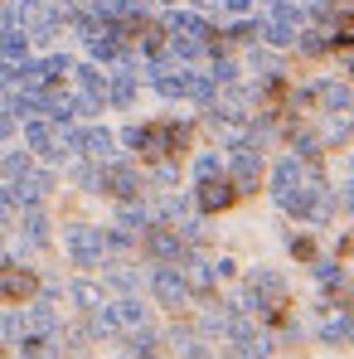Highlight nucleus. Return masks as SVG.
I'll list each match as a JSON object with an SVG mask.
<instances>
[{"mask_svg":"<svg viewBox=\"0 0 354 359\" xmlns=\"http://www.w3.org/2000/svg\"><path fill=\"white\" fill-rule=\"evenodd\" d=\"M189 146V126H179V121H165V126H141V156H151V161H161V156H175Z\"/></svg>","mask_w":354,"mask_h":359,"instance_id":"obj_1","label":"nucleus"},{"mask_svg":"<svg viewBox=\"0 0 354 359\" xmlns=\"http://www.w3.org/2000/svg\"><path fill=\"white\" fill-rule=\"evenodd\" d=\"M282 277H272V272H252V282H247V311H267V316H277L282 311Z\"/></svg>","mask_w":354,"mask_h":359,"instance_id":"obj_2","label":"nucleus"},{"mask_svg":"<svg viewBox=\"0 0 354 359\" xmlns=\"http://www.w3.org/2000/svg\"><path fill=\"white\" fill-rule=\"evenodd\" d=\"M102 248H107V238L97 229H88V224H73L68 229V252H73L78 267H97L102 262Z\"/></svg>","mask_w":354,"mask_h":359,"instance_id":"obj_3","label":"nucleus"},{"mask_svg":"<svg viewBox=\"0 0 354 359\" xmlns=\"http://www.w3.org/2000/svg\"><path fill=\"white\" fill-rule=\"evenodd\" d=\"M229 161H233V184H238V194L257 189V180H262V161H257V151H252L247 141H233V146H229Z\"/></svg>","mask_w":354,"mask_h":359,"instance_id":"obj_4","label":"nucleus"},{"mask_svg":"<svg viewBox=\"0 0 354 359\" xmlns=\"http://www.w3.org/2000/svg\"><path fill=\"white\" fill-rule=\"evenodd\" d=\"M151 292L165 301V306H179V301L189 297V277H184V267H170V262L156 267V272H151Z\"/></svg>","mask_w":354,"mask_h":359,"instance_id":"obj_5","label":"nucleus"},{"mask_svg":"<svg viewBox=\"0 0 354 359\" xmlns=\"http://www.w3.org/2000/svg\"><path fill=\"white\" fill-rule=\"evenodd\" d=\"M296 25H301V15H296L292 5H272V20H262V25H257V34H262V39H272V44H292V39H296Z\"/></svg>","mask_w":354,"mask_h":359,"instance_id":"obj_6","label":"nucleus"},{"mask_svg":"<svg viewBox=\"0 0 354 359\" xmlns=\"http://www.w3.org/2000/svg\"><path fill=\"white\" fill-rule=\"evenodd\" d=\"M34 297V272L25 267H0V306H20Z\"/></svg>","mask_w":354,"mask_h":359,"instance_id":"obj_7","label":"nucleus"},{"mask_svg":"<svg viewBox=\"0 0 354 359\" xmlns=\"http://www.w3.org/2000/svg\"><path fill=\"white\" fill-rule=\"evenodd\" d=\"M194 199H199V209H204V214H219V209H229V204H233L238 199V184L233 180H199V194H194Z\"/></svg>","mask_w":354,"mask_h":359,"instance_id":"obj_8","label":"nucleus"},{"mask_svg":"<svg viewBox=\"0 0 354 359\" xmlns=\"http://www.w3.org/2000/svg\"><path fill=\"white\" fill-rule=\"evenodd\" d=\"M306 180H311V170H306L301 161H282V165L272 170V194H277V204H287Z\"/></svg>","mask_w":354,"mask_h":359,"instance_id":"obj_9","label":"nucleus"},{"mask_svg":"<svg viewBox=\"0 0 354 359\" xmlns=\"http://www.w3.org/2000/svg\"><path fill=\"white\" fill-rule=\"evenodd\" d=\"M25 141H29V146H34L39 156H68V146H63V131H54V126H44V121H29Z\"/></svg>","mask_w":354,"mask_h":359,"instance_id":"obj_10","label":"nucleus"},{"mask_svg":"<svg viewBox=\"0 0 354 359\" xmlns=\"http://www.w3.org/2000/svg\"><path fill=\"white\" fill-rule=\"evenodd\" d=\"M170 29H175V39H189V44H209V34H214L199 15H184V10L170 15Z\"/></svg>","mask_w":354,"mask_h":359,"instance_id":"obj_11","label":"nucleus"},{"mask_svg":"<svg viewBox=\"0 0 354 359\" xmlns=\"http://www.w3.org/2000/svg\"><path fill=\"white\" fill-rule=\"evenodd\" d=\"M78 151H83V156H97V161H112V131H107V126L78 131Z\"/></svg>","mask_w":354,"mask_h":359,"instance_id":"obj_12","label":"nucleus"},{"mask_svg":"<svg viewBox=\"0 0 354 359\" xmlns=\"http://www.w3.org/2000/svg\"><path fill=\"white\" fill-rule=\"evenodd\" d=\"M102 189H112L117 199H131V194L141 189V180H136V170H126V165H112V170L102 175Z\"/></svg>","mask_w":354,"mask_h":359,"instance_id":"obj_13","label":"nucleus"},{"mask_svg":"<svg viewBox=\"0 0 354 359\" xmlns=\"http://www.w3.org/2000/svg\"><path fill=\"white\" fill-rule=\"evenodd\" d=\"M131 97H136V83H131V73H126V68H117V73L107 78V102H112V107H126Z\"/></svg>","mask_w":354,"mask_h":359,"instance_id":"obj_14","label":"nucleus"},{"mask_svg":"<svg viewBox=\"0 0 354 359\" xmlns=\"http://www.w3.org/2000/svg\"><path fill=\"white\" fill-rule=\"evenodd\" d=\"M320 340H325V345H345V340H350V345H354V316H335V320H325V325H320Z\"/></svg>","mask_w":354,"mask_h":359,"instance_id":"obj_15","label":"nucleus"},{"mask_svg":"<svg viewBox=\"0 0 354 359\" xmlns=\"http://www.w3.org/2000/svg\"><path fill=\"white\" fill-rule=\"evenodd\" d=\"M44 189H49V175H25V180H15V184H10V199H20V204L29 199V204H34Z\"/></svg>","mask_w":354,"mask_h":359,"instance_id":"obj_16","label":"nucleus"},{"mask_svg":"<svg viewBox=\"0 0 354 359\" xmlns=\"http://www.w3.org/2000/svg\"><path fill=\"white\" fill-rule=\"evenodd\" d=\"M78 73V83H83V97H93V102H107V78L97 73V68H73Z\"/></svg>","mask_w":354,"mask_h":359,"instance_id":"obj_17","label":"nucleus"},{"mask_svg":"<svg viewBox=\"0 0 354 359\" xmlns=\"http://www.w3.org/2000/svg\"><path fill=\"white\" fill-rule=\"evenodd\" d=\"M272 350L262 335H243V340H233V350H229V359H262Z\"/></svg>","mask_w":354,"mask_h":359,"instance_id":"obj_18","label":"nucleus"},{"mask_svg":"<svg viewBox=\"0 0 354 359\" xmlns=\"http://www.w3.org/2000/svg\"><path fill=\"white\" fill-rule=\"evenodd\" d=\"M315 97H320L330 112H340V107H350V102H354V93H350V88H340V83H325V88H315Z\"/></svg>","mask_w":354,"mask_h":359,"instance_id":"obj_19","label":"nucleus"},{"mask_svg":"<svg viewBox=\"0 0 354 359\" xmlns=\"http://www.w3.org/2000/svg\"><path fill=\"white\" fill-rule=\"evenodd\" d=\"M146 248H151L156 257H179V238H175V233H165V229H151Z\"/></svg>","mask_w":354,"mask_h":359,"instance_id":"obj_20","label":"nucleus"},{"mask_svg":"<svg viewBox=\"0 0 354 359\" xmlns=\"http://www.w3.org/2000/svg\"><path fill=\"white\" fill-rule=\"evenodd\" d=\"M25 330H29V335L54 330V311H49V306H29V311H25Z\"/></svg>","mask_w":354,"mask_h":359,"instance_id":"obj_21","label":"nucleus"},{"mask_svg":"<svg viewBox=\"0 0 354 359\" xmlns=\"http://www.w3.org/2000/svg\"><path fill=\"white\" fill-rule=\"evenodd\" d=\"M93 44V59H117L121 54V39H117V29H102L97 39H88Z\"/></svg>","mask_w":354,"mask_h":359,"instance_id":"obj_22","label":"nucleus"},{"mask_svg":"<svg viewBox=\"0 0 354 359\" xmlns=\"http://www.w3.org/2000/svg\"><path fill=\"white\" fill-rule=\"evenodd\" d=\"M112 316H117V325H141V320H146L141 301H117V306H112Z\"/></svg>","mask_w":354,"mask_h":359,"instance_id":"obj_23","label":"nucleus"},{"mask_svg":"<svg viewBox=\"0 0 354 359\" xmlns=\"http://www.w3.org/2000/svg\"><path fill=\"white\" fill-rule=\"evenodd\" d=\"M0 54L10 63H20L25 59V34H15V29H5V39H0Z\"/></svg>","mask_w":354,"mask_h":359,"instance_id":"obj_24","label":"nucleus"},{"mask_svg":"<svg viewBox=\"0 0 354 359\" xmlns=\"http://www.w3.org/2000/svg\"><path fill=\"white\" fill-rule=\"evenodd\" d=\"M335 44H354V15H340L335 20V34H330Z\"/></svg>","mask_w":354,"mask_h":359,"instance_id":"obj_25","label":"nucleus"},{"mask_svg":"<svg viewBox=\"0 0 354 359\" xmlns=\"http://www.w3.org/2000/svg\"><path fill=\"white\" fill-rule=\"evenodd\" d=\"M0 335H5V340H20V335H29V330H25V316H5V320H0Z\"/></svg>","mask_w":354,"mask_h":359,"instance_id":"obj_26","label":"nucleus"},{"mask_svg":"<svg viewBox=\"0 0 354 359\" xmlns=\"http://www.w3.org/2000/svg\"><path fill=\"white\" fill-rule=\"evenodd\" d=\"M194 175L199 180H219V156H199V161H194Z\"/></svg>","mask_w":354,"mask_h":359,"instance_id":"obj_27","label":"nucleus"},{"mask_svg":"<svg viewBox=\"0 0 354 359\" xmlns=\"http://www.w3.org/2000/svg\"><path fill=\"white\" fill-rule=\"evenodd\" d=\"M25 233H29L34 243H44V214H34V209H29V214H25Z\"/></svg>","mask_w":354,"mask_h":359,"instance_id":"obj_28","label":"nucleus"},{"mask_svg":"<svg viewBox=\"0 0 354 359\" xmlns=\"http://www.w3.org/2000/svg\"><path fill=\"white\" fill-rule=\"evenodd\" d=\"M315 277H320L325 287H340V267H335V262H315Z\"/></svg>","mask_w":354,"mask_h":359,"instance_id":"obj_29","label":"nucleus"},{"mask_svg":"<svg viewBox=\"0 0 354 359\" xmlns=\"http://www.w3.org/2000/svg\"><path fill=\"white\" fill-rule=\"evenodd\" d=\"M146 219H151L146 209H126V214H121V229H146Z\"/></svg>","mask_w":354,"mask_h":359,"instance_id":"obj_30","label":"nucleus"},{"mask_svg":"<svg viewBox=\"0 0 354 359\" xmlns=\"http://www.w3.org/2000/svg\"><path fill=\"white\" fill-rule=\"evenodd\" d=\"M5 175H29V161L25 156H5Z\"/></svg>","mask_w":354,"mask_h":359,"instance_id":"obj_31","label":"nucleus"},{"mask_svg":"<svg viewBox=\"0 0 354 359\" xmlns=\"http://www.w3.org/2000/svg\"><path fill=\"white\" fill-rule=\"evenodd\" d=\"M107 15H126V10H136V0H97Z\"/></svg>","mask_w":354,"mask_h":359,"instance_id":"obj_32","label":"nucleus"},{"mask_svg":"<svg viewBox=\"0 0 354 359\" xmlns=\"http://www.w3.org/2000/svg\"><path fill=\"white\" fill-rule=\"evenodd\" d=\"M301 49H306V54H320L325 39H320V34H301Z\"/></svg>","mask_w":354,"mask_h":359,"instance_id":"obj_33","label":"nucleus"},{"mask_svg":"<svg viewBox=\"0 0 354 359\" xmlns=\"http://www.w3.org/2000/svg\"><path fill=\"white\" fill-rule=\"evenodd\" d=\"M5 131H10V112L0 107V136H5Z\"/></svg>","mask_w":354,"mask_h":359,"instance_id":"obj_34","label":"nucleus"},{"mask_svg":"<svg viewBox=\"0 0 354 359\" xmlns=\"http://www.w3.org/2000/svg\"><path fill=\"white\" fill-rule=\"evenodd\" d=\"M345 252H354V233H350V238H345Z\"/></svg>","mask_w":354,"mask_h":359,"instance_id":"obj_35","label":"nucleus"},{"mask_svg":"<svg viewBox=\"0 0 354 359\" xmlns=\"http://www.w3.org/2000/svg\"><path fill=\"white\" fill-rule=\"evenodd\" d=\"M131 359H156V355H131Z\"/></svg>","mask_w":354,"mask_h":359,"instance_id":"obj_36","label":"nucleus"},{"mask_svg":"<svg viewBox=\"0 0 354 359\" xmlns=\"http://www.w3.org/2000/svg\"><path fill=\"white\" fill-rule=\"evenodd\" d=\"M350 204H354V184H350Z\"/></svg>","mask_w":354,"mask_h":359,"instance_id":"obj_37","label":"nucleus"},{"mask_svg":"<svg viewBox=\"0 0 354 359\" xmlns=\"http://www.w3.org/2000/svg\"><path fill=\"white\" fill-rule=\"evenodd\" d=\"M350 73H354V59H350Z\"/></svg>","mask_w":354,"mask_h":359,"instance_id":"obj_38","label":"nucleus"}]
</instances>
